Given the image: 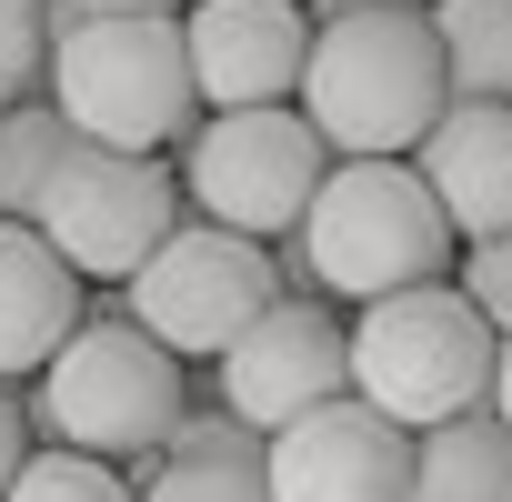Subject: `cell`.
I'll return each mask as SVG.
<instances>
[{"label":"cell","instance_id":"1","mask_svg":"<svg viewBox=\"0 0 512 502\" xmlns=\"http://www.w3.org/2000/svg\"><path fill=\"white\" fill-rule=\"evenodd\" d=\"M452 111L432 11H362V21H312V71H302V121L322 131L332 161H412L432 121Z\"/></svg>","mask_w":512,"mask_h":502},{"label":"cell","instance_id":"2","mask_svg":"<svg viewBox=\"0 0 512 502\" xmlns=\"http://www.w3.org/2000/svg\"><path fill=\"white\" fill-rule=\"evenodd\" d=\"M452 272V221L412 161H332L302 211V282L322 302H392Z\"/></svg>","mask_w":512,"mask_h":502},{"label":"cell","instance_id":"3","mask_svg":"<svg viewBox=\"0 0 512 502\" xmlns=\"http://www.w3.org/2000/svg\"><path fill=\"white\" fill-rule=\"evenodd\" d=\"M31 432L51 452H91V462H141L171 442L181 422V362L131 322V312H91L31 382Z\"/></svg>","mask_w":512,"mask_h":502},{"label":"cell","instance_id":"4","mask_svg":"<svg viewBox=\"0 0 512 502\" xmlns=\"http://www.w3.org/2000/svg\"><path fill=\"white\" fill-rule=\"evenodd\" d=\"M492 322L462 302V282H422V292H392V302H362L352 322V392L402 422V432H432V422H462L492 402Z\"/></svg>","mask_w":512,"mask_h":502},{"label":"cell","instance_id":"5","mask_svg":"<svg viewBox=\"0 0 512 502\" xmlns=\"http://www.w3.org/2000/svg\"><path fill=\"white\" fill-rule=\"evenodd\" d=\"M51 111H61L91 151H141V161H161V151L201 121L181 21H81L71 41H51Z\"/></svg>","mask_w":512,"mask_h":502},{"label":"cell","instance_id":"6","mask_svg":"<svg viewBox=\"0 0 512 502\" xmlns=\"http://www.w3.org/2000/svg\"><path fill=\"white\" fill-rule=\"evenodd\" d=\"M332 151L302 121V101L282 111H211L181 131V201L191 221H221L241 241H302V211L322 191Z\"/></svg>","mask_w":512,"mask_h":502},{"label":"cell","instance_id":"7","mask_svg":"<svg viewBox=\"0 0 512 502\" xmlns=\"http://www.w3.org/2000/svg\"><path fill=\"white\" fill-rule=\"evenodd\" d=\"M131 322L171 352V362H221L251 322L282 302V272H272V241H241L221 221H181L151 262L121 282Z\"/></svg>","mask_w":512,"mask_h":502},{"label":"cell","instance_id":"8","mask_svg":"<svg viewBox=\"0 0 512 502\" xmlns=\"http://www.w3.org/2000/svg\"><path fill=\"white\" fill-rule=\"evenodd\" d=\"M181 221H191L181 171H161V161H141V151H91V141H81V151L61 161V181L41 191V221H31V231L61 251L81 282H131Z\"/></svg>","mask_w":512,"mask_h":502},{"label":"cell","instance_id":"9","mask_svg":"<svg viewBox=\"0 0 512 502\" xmlns=\"http://www.w3.org/2000/svg\"><path fill=\"white\" fill-rule=\"evenodd\" d=\"M211 372H221V412L272 442V432H292L302 412H322V402L352 392V322H332L322 292H282Z\"/></svg>","mask_w":512,"mask_h":502},{"label":"cell","instance_id":"10","mask_svg":"<svg viewBox=\"0 0 512 502\" xmlns=\"http://www.w3.org/2000/svg\"><path fill=\"white\" fill-rule=\"evenodd\" d=\"M191 91L201 111H282L312 71V11L302 0H191L181 11Z\"/></svg>","mask_w":512,"mask_h":502},{"label":"cell","instance_id":"11","mask_svg":"<svg viewBox=\"0 0 512 502\" xmlns=\"http://www.w3.org/2000/svg\"><path fill=\"white\" fill-rule=\"evenodd\" d=\"M262 482L272 502H412V432L382 422L362 392H342L292 432H272Z\"/></svg>","mask_w":512,"mask_h":502},{"label":"cell","instance_id":"12","mask_svg":"<svg viewBox=\"0 0 512 502\" xmlns=\"http://www.w3.org/2000/svg\"><path fill=\"white\" fill-rule=\"evenodd\" d=\"M412 171L432 181L452 241L512 231V111H502V101H452V111L432 121V141L412 151Z\"/></svg>","mask_w":512,"mask_h":502},{"label":"cell","instance_id":"13","mask_svg":"<svg viewBox=\"0 0 512 502\" xmlns=\"http://www.w3.org/2000/svg\"><path fill=\"white\" fill-rule=\"evenodd\" d=\"M81 272L31 231V221H0V382H41V362L81 332Z\"/></svg>","mask_w":512,"mask_h":502},{"label":"cell","instance_id":"14","mask_svg":"<svg viewBox=\"0 0 512 502\" xmlns=\"http://www.w3.org/2000/svg\"><path fill=\"white\" fill-rule=\"evenodd\" d=\"M412 502H512V432L482 412L412 432Z\"/></svg>","mask_w":512,"mask_h":502},{"label":"cell","instance_id":"15","mask_svg":"<svg viewBox=\"0 0 512 502\" xmlns=\"http://www.w3.org/2000/svg\"><path fill=\"white\" fill-rule=\"evenodd\" d=\"M432 41L452 101H502L512 111V0H432Z\"/></svg>","mask_w":512,"mask_h":502},{"label":"cell","instance_id":"16","mask_svg":"<svg viewBox=\"0 0 512 502\" xmlns=\"http://www.w3.org/2000/svg\"><path fill=\"white\" fill-rule=\"evenodd\" d=\"M71 151H81V131H71L41 91L0 111V221H41V191L61 181Z\"/></svg>","mask_w":512,"mask_h":502},{"label":"cell","instance_id":"17","mask_svg":"<svg viewBox=\"0 0 512 502\" xmlns=\"http://www.w3.org/2000/svg\"><path fill=\"white\" fill-rule=\"evenodd\" d=\"M0 502H141V482L111 472V462H91V452H51V442H41V452L11 472Z\"/></svg>","mask_w":512,"mask_h":502},{"label":"cell","instance_id":"18","mask_svg":"<svg viewBox=\"0 0 512 502\" xmlns=\"http://www.w3.org/2000/svg\"><path fill=\"white\" fill-rule=\"evenodd\" d=\"M141 502H272L262 462H161L141 482Z\"/></svg>","mask_w":512,"mask_h":502},{"label":"cell","instance_id":"19","mask_svg":"<svg viewBox=\"0 0 512 502\" xmlns=\"http://www.w3.org/2000/svg\"><path fill=\"white\" fill-rule=\"evenodd\" d=\"M41 71H51V31H41V11H31V0H0V111L31 101Z\"/></svg>","mask_w":512,"mask_h":502},{"label":"cell","instance_id":"20","mask_svg":"<svg viewBox=\"0 0 512 502\" xmlns=\"http://www.w3.org/2000/svg\"><path fill=\"white\" fill-rule=\"evenodd\" d=\"M272 442L251 432V422H231V412H191L181 402V422H171V442H161V462H262Z\"/></svg>","mask_w":512,"mask_h":502},{"label":"cell","instance_id":"21","mask_svg":"<svg viewBox=\"0 0 512 502\" xmlns=\"http://www.w3.org/2000/svg\"><path fill=\"white\" fill-rule=\"evenodd\" d=\"M462 302L492 322V342H512V231L462 241Z\"/></svg>","mask_w":512,"mask_h":502},{"label":"cell","instance_id":"22","mask_svg":"<svg viewBox=\"0 0 512 502\" xmlns=\"http://www.w3.org/2000/svg\"><path fill=\"white\" fill-rule=\"evenodd\" d=\"M31 462V412L11 402V382H0V492H11V472Z\"/></svg>","mask_w":512,"mask_h":502},{"label":"cell","instance_id":"23","mask_svg":"<svg viewBox=\"0 0 512 502\" xmlns=\"http://www.w3.org/2000/svg\"><path fill=\"white\" fill-rule=\"evenodd\" d=\"M81 11H91V21H181L191 0H81Z\"/></svg>","mask_w":512,"mask_h":502},{"label":"cell","instance_id":"24","mask_svg":"<svg viewBox=\"0 0 512 502\" xmlns=\"http://www.w3.org/2000/svg\"><path fill=\"white\" fill-rule=\"evenodd\" d=\"M312 21H362V11H432V0H302Z\"/></svg>","mask_w":512,"mask_h":502},{"label":"cell","instance_id":"25","mask_svg":"<svg viewBox=\"0 0 512 502\" xmlns=\"http://www.w3.org/2000/svg\"><path fill=\"white\" fill-rule=\"evenodd\" d=\"M31 11H41V31H51V41H71V31L91 21V11H81V0H31Z\"/></svg>","mask_w":512,"mask_h":502},{"label":"cell","instance_id":"26","mask_svg":"<svg viewBox=\"0 0 512 502\" xmlns=\"http://www.w3.org/2000/svg\"><path fill=\"white\" fill-rule=\"evenodd\" d=\"M492 422H502V432H512V342H502V352H492Z\"/></svg>","mask_w":512,"mask_h":502}]
</instances>
